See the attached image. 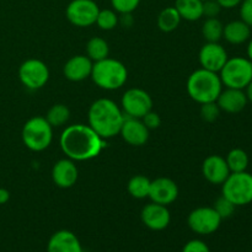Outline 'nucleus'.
Segmentation results:
<instances>
[{"label": "nucleus", "mask_w": 252, "mask_h": 252, "mask_svg": "<svg viewBox=\"0 0 252 252\" xmlns=\"http://www.w3.org/2000/svg\"><path fill=\"white\" fill-rule=\"evenodd\" d=\"M59 145L66 158L73 161H88L98 157L107 143L90 126L79 123L69 126L62 132Z\"/></svg>", "instance_id": "nucleus-1"}, {"label": "nucleus", "mask_w": 252, "mask_h": 252, "mask_svg": "<svg viewBox=\"0 0 252 252\" xmlns=\"http://www.w3.org/2000/svg\"><path fill=\"white\" fill-rule=\"evenodd\" d=\"M122 108L110 98H98L91 103L88 112V125L103 139L120 134L125 121Z\"/></svg>", "instance_id": "nucleus-2"}, {"label": "nucleus", "mask_w": 252, "mask_h": 252, "mask_svg": "<svg viewBox=\"0 0 252 252\" xmlns=\"http://www.w3.org/2000/svg\"><path fill=\"white\" fill-rule=\"evenodd\" d=\"M187 93L197 103L216 102L223 90V83L218 73L197 69L187 79Z\"/></svg>", "instance_id": "nucleus-3"}, {"label": "nucleus", "mask_w": 252, "mask_h": 252, "mask_svg": "<svg viewBox=\"0 0 252 252\" xmlns=\"http://www.w3.org/2000/svg\"><path fill=\"white\" fill-rule=\"evenodd\" d=\"M90 78L100 89L113 91L125 85L128 79V70L122 62L107 57L94 63Z\"/></svg>", "instance_id": "nucleus-4"}, {"label": "nucleus", "mask_w": 252, "mask_h": 252, "mask_svg": "<svg viewBox=\"0 0 252 252\" xmlns=\"http://www.w3.org/2000/svg\"><path fill=\"white\" fill-rule=\"evenodd\" d=\"M21 138L27 149L37 153L43 152L53 140V127L46 117L34 116L24 125Z\"/></svg>", "instance_id": "nucleus-5"}, {"label": "nucleus", "mask_w": 252, "mask_h": 252, "mask_svg": "<svg viewBox=\"0 0 252 252\" xmlns=\"http://www.w3.org/2000/svg\"><path fill=\"white\" fill-rule=\"evenodd\" d=\"M218 74L223 86L245 90L252 81V62L245 57H233L226 61Z\"/></svg>", "instance_id": "nucleus-6"}, {"label": "nucleus", "mask_w": 252, "mask_h": 252, "mask_svg": "<svg viewBox=\"0 0 252 252\" xmlns=\"http://www.w3.org/2000/svg\"><path fill=\"white\" fill-rule=\"evenodd\" d=\"M221 186V196L228 198L235 207L248 206L252 202V174L250 172H231Z\"/></svg>", "instance_id": "nucleus-7"}, {"label": "nucleus", "mask_w": 252, "mask_h": 252, "mask_svg": "<svg viewBox=\"0 0 252 252\" xmlns=\"http://www.w3.org/2000/svg\"><path fill=\"white\" fill-rule=\"evenodd\" d=\"M121 108L127 117L142 118L153 110V98L143 89H128L121 98Z\"/></svg>", "instance_id": "nucleus-8"}, {"label": "nucleus", "mask_w": 252, "mask_h": 252, "mask_svg": "<svg viewBox=\"0 0 252 252\" xmlns=\"http://www.w3.org/2000/svg\"><path fill=\"white\" fill-rule=\"evenodd\" d=\"M221 220L223 219L213 207H198L189 214L187 224L198 235H211L218 230Z\"/></svg>", "instance_id": "nucleus-9"}, {"label": "nucleus", "mask_w": 252, "mask_h": 252, "mask_svg": "<svg viewBox=\"0 0 252 252\" xmlns=\"http://www.w3.org/2000/svg\"><path fill=\"white\" fill-rule=\"evenodd\" d=\"M19 79L25 88L38 90L49 80V69L44 62L39 59H27L20 65Z\"/></svg>", "instance_id": "nucleus-10"}, {"label": "nucleus", "mask_w": 252, "mask_h": 252, "mask_svg": "<svg viewBox=\"0 0 252 252\" xmlns=\"http://www.w3.org/2000/svg\"><path fill=\"white\" fill-rule=\"evenodd\" d=\"M100 7L94 0H71L65 10L68 21L76 27L95 25Z\"/></svg>", "instance_id": "nucleus-11"}, {"label": "nucleus", "mask_w": 252, "mask_h": 252, "mask_svg": "<svg viewBox=\"0 0 252 252\" xmlns=\"http://www.w3.org/2000/svg\"><path fill=\"white\" fill-rule=\"evenodd\" d=\"M198 59L202 68L219 73L229 57L225 48L219 42H207L199 51Z\"/></svg>", "instance_id": "nucleus-12"}, {"label": "nucleus", "mask_w": 252, "mask_h": 252, "mask_svg": "<svg viewBox=\"0 0 252 252\" xmlns=\"http://www.w3.org/2000/svg\"><path fill=\"white\" fill-rule=\"evenodd\" d=\"M140 219L143 224L150 230L161 231L169 226L171 221V214L166 206L152 202L143 207L140 212Z\"/></svg>", "instance_id": "nucleus-13"}, {"label": "nucleus", "mask_w": 252, "mask_h": 252, "mask_svg": "<svg viewBox=\"0 0 252 252\" xmlns=\"http://www.w3.org/2000/svg\"><path fill=\"white\" fill-rule=\"evenodd\" d=\"M179 197V186L169 177H158L150 184L149 198L152 202L162 206L174 203Z\"/></svg>", "instance_id": "nucleus-14"}, {"label": "nucleus", "mask_w": 252, "mask_h": 252, "mask_svg": "<svg viewBox=\"0 0 252 252\" xmlns=\"http://www.w3.org/2000/svg\"><path fill=\"white\" fill-rule=\"evenodd\" d=\"M149 132L150 130L145 127L140 118L126 116L120 134L127 144L132 145V147H142L149 139Z\"/></svg>", "instance_id": "nucleus-15"}, {"label": "nucleus", "mask_w": 252, "mask_h": 252, "mask_svg": "<svg viewBox=\"0 0 252 252\" xmlns=\"http://www.w3.org/2000/svg\"><path fill=\"white\" fill-rule=\"evenodd\" d=\"M79 177V170L75 161L66 158L61 159L52 167V180L59 189H70L76 184Z\"/></svg>", "instance_id": "nucleus-16"}, {"label": "nucleus", "mask_w": 252, "mask_h": 252, "mask_svg": "<svg viewBox=\"0 0 252 252\" xmlns=\"http://www.w3.org/2000/svg\"><path fill=\"white\" fill-rule=\"evenodd\" d=\"M202 174L204 179L212 185H223L231 174L225 158L220 155H209L202 164Z\"/></svg>", "instance_id": "nucleus-17"}, {"label": "nucleus", "mask_w": 252, "mask_h": 252, "mask_svg": "<svg viewBox=\"0 0 252 252\" xmlns=\"http://www.w3.org/2000/svg\"><path fill=\"white\" fill-rule=\"evenodd\" d=\"M93 65L94 62L88 56L78 54L66 61V63L64 64L63 74L69 81L79 83L90 78Z\"/></svg>", "instance_id": "nucleus-18"}, {"label": "nucleus", "mask_w": 252, "mask_h": 252, "mask_svg": "<svg viewBox=\"0 0 252 252\" xmlns=\"http://www.w3.org/2000/svg\"><path fill=\"white\" fill-rule=\"evenodd\" d=\"M47 252H84L80 240L70 230L56 231L47 243Z\"/></svg>", "instance_id": "nucleus-19"}, {"label": "nucleus", "mask_w": 252, "mask_h": 252, "mask_svg": "<svg viewBox=\"0 0 252 252\" xmlns=\"http://www.w3.org/2000/svg\"><path fill=\"white\" fill-rule=\"evenodd\" d=\"M216 102L218 103L220 111L226 113H239L246 107L249 101L244 90L225 88L221 90Z\"/></svg>", "instance_id": "nucleus-20"}, {"label": "nucleus", "mask_w": 252, "mask_h": 252, "mask_svg": "<svg viewBox=\"0 0 252 252\" xmlns=\"http://www.w3.org/2000/svg\"><path fill=\"white\" fill-rule=\"evenodd\" d=\"M223 37L230 44H243L251 38V27L243 20H234L224 26Z\"/></svg>", "instance_id": "nucleus-21"}, {"label": "nucleus", "mask_w": 252, "mask_h": 252, "mask_svg": "<svg viewBox=\"0 0 252 252\" xmlns=\"http://www.w3.org/2000/svg\"><path fill=\"white\" fill-rule=\"evenodd\" d=\"M175 9L182 20L198 21L203 17V1L202 0H176Z\"/></svg>", "instance_id": "nucleus-22"}, {"label": "nucleus", "mask_w": 252, "mask_h": 252, "mask_svg": "<svg viewBox=\"0 0 252 252\" xmlns=\"http://www.w3.org/2000/svg\"><path fill=\"white\" fill-rule=\"evenodd\" d=\"M181 20V16L175 6H167L162 9L158 16V27L162 32H172L179 27Z\"/></svg>", "instance_id": "nucleus-23"}, {"label": "nucleus", "mask_w": 252, "mask_h": 252, "mask_svg": "<svg viewBox=\"0 0 252 252\" xmlns=\"http://www.w3.org/2000/svg\"><path fill=\"white\" fill-rule=\"evenodd\" d=\"M110 54V47L102 37H93L86 43V56L95 63L106 59Z\"/></svg>", "instance_id": "nucleus-24"}, {"label": "nucleus", "mask_w": 252, "mask_h": 252, "mask_svg": "<svg viewBox=\"0 0 252 252\" xmlns=\"http://www.w3.org/2000/svg\"><path fill=\"white\" fill-rule=\"evenodd\" d=\"M150 184L152 181L144 175H135V176L130 177V180L128 181L127 191L133 198L144 199L149 197Z\"/></svg>", "instance_id": "nucleus-25"}, {"label": "nucleus", "mask_w": 252, "mask_h": 252, "mask_svg": "<svg viewBox=\"0 0 252 252\" xmlns=\"http://www.w3.org/2000/svg\"><path fill=\"white\" fill-rule=\"evenodd\" d=\"M230 172H243L248 170L249 166V155L245 150L240 148L230 150L225 158Z\"/></svg>", "instance_id": "nucleus-26"}, {"label": "nucleus", "mask_w": 252, "mask_h": 252, "mask_svg": "<svg viewBox=\"0 0 252 252\" xmlns=\"http://www.w3.org/2000/svg\"><path fill=\"white\" fill-rule=\"evenodd\" d=\"M70 118V110L64 103H56L48 110L46 120L53 128L63 127Z\"/></svg>", "instance_id": "nucleus-27"}, {"label": "nucleus", "mask_w": 252, "mask_h": 252, "mask_svg": "<svg viewBox=\"0 0 252 252\" xmlns=\"http://www.w3.org/2000/svg\"><path fill=\"white\" fill-rule=\"evenodd\" d=\"M224 25L218 17L206 19L202 26V34L207 42H219L223 38Z\"/></svg>", "instance_id": "nucleus-28"}, {"label": "nucleus", "mask_w": 252, "mask_h": 252, "mask_svg": "<svg viewBox=\"0 0 252 252\" xmlns=\"http://www.w3.org/2000/svg\"><path fill=\"white\" fill-rule=\"evenodd\" d=\"M95 24L103 31H111L118 25V14L113 9H100Z\"/></svg>", "instance_id": "nucleus-29"}, {"label": "nucleus", "mask_w": 252, "mask_h": 252, "mask_svg": "<svg viewBox=\"0 0 252 252\" xmlns=\"http://www.w3.org/2000/svg\"><path fill=\"white\" fill-rule=\"evenodd\" d=\"M220 108H219L217 102H207L202 103L201 110H199V115H201L202 120L206 122H216L220 116Z\"/></svg>", "instance_id": "nucleus-30"}, {"label": "nucleus", "mask_w": 252, "mask_h": 252, "mask_svg": "<svg viewBox=\"0 0 252 252\" xmlns=\"http://www.w3.org/2000/svg\"><path fill=\"white\" fill-rule=\"evenodd\" d=\"M213 208L216 209V212L220 216L221 219H226V218H230V217L233 216L236 207L234 206L228 198H225L224 196H220L216 201Z\"/></svg>", "instance_id": "nucleus-31"}, {"label": "nucleus", "mask_w": 252, "mask_h": 252, "mask_svg": "<svg viewBox=\"0 0 252 252\" xmlns=\"http://www.w3.org/2000/svg\"><path fill=\"white\" fill-rule=\"evenodd\" d=\"M140 4V0H111L112 9L117 14H127L133 12Z\"/></svg>", "instance_id": "nucleus-32"}, {"label": "nucleus", "mask_w": 252, "mask_h": 252, "mask_svg": "<svg viewBox=\"0 0 252 252\" xmlns=\"http://www.w3.org/2000/svg\"><path fill=\"white\" fill-rule=\"evenodd\" d=\"M221 9L223 7L219 5L217 0H206V1H203V16H206L207 19H209V17H218Z\"/></svg>", "instance_id": "nucleus-33"}, {"label": "nucleus", "mask_w": 252, "mask_h": 252, "mask_svg": "<svg viewBox=\"0 0 252 252\" xmlns=\"http://www.w3.org/2000/svg\"><path fill=\"white\" fill-rule=\"evenodd\" d=\"M140 120L143 121V123L145 125V127L149 130L152 129H158V128L161 126V118H160L159 113L154 112V111H149L145 116H143Z\"/></svg>", "instance_id": "nucleus-34"}, {"label": "nucleus", "mask_w": 252, "mask_h": 252, "mask_svg": "<svg viewBox=\"0 0 252 252\" xmlns=\"http://www.w3.org/2000/svg\"><path fill=\"white\" fill-rule=\"evenodd\" d=\"M181 252H211V249H209V246L204 241L194 239V240H191L187 244H185Z\"/></svg>", "instance_id": "nucleus-35"}, {"label": "nucleus", "mask_w": 252, "mask_h": 252, "mask_svg": "<svg viewBox=\"0 0 252 252\" xmlns=\"http://www.w3.org/2000/svg\"><path fill=\"white\" fill-rule=\"evenodd\" d=\"M239 6H240L241 20L252 27V0H243Z\"/></svg>", "instance_id": "nucleus-36"}, {"label": "nucleus", "mask_w": 252, "mask_h": 252, "mask_svg": "<svg viewBox=\"0 0 252 252\" xmlns=\"http://www.w3.org/2000/svg\"><path fill=\"white\" fill-rule=\"evenodd\" d=\"M118 24L122 25L126 29H129L134 24V19L132 16V12H127V14H120L118 16Z\"/></svg>", "instance_id": "nucleus-37"}, {"label": "nucleus", "mask_w": 252, "mask_h": 252, "mask_svg": "<svg viewBox=\"0 0 252 252\" xmlns=\"http://www.w3.org/2000/svg\"><path fill=\"white\" fill-rule=\"evenodd\" d=\"M217 1L223 9H233V7L239 6L243 0H217Z\"/></svg>", "instance_id": "nucleus-38"}, {"label": "nucleus", "mask_w": 252, "mask_h": 252, "mask_svg": "<svg viewBox=\"0 0 252 252\" xmlns=\"http://www.w3.org/2000/svg\"><path fill=\"white\" fill-rule=\"evenodd\" d=\"M10 199V192L6 189H0V206L7 203Z\"/></svg>", "instance_id": "nucleus-39"}, {"label": "nucleus", "mask_w": 252, "mask_h": 252, "mask_svg": "<svg viewBox=\"0 0 252 252\" xmlns=\"http://www.w3.org/2000/svg\"><path fill=\"white\" fill-rule=\"evenodd\" d=\"M246 90V96H248V101H250L252 103V81L248 85V88L245 89Z\"/></svg>", "instance_id": "nucleus-40"}, {"label": "nucleus", "mask_w": 252, "mask_h": 252, "mask_svg": "<svg viewBox=\"0 0 252 252\" xmlns=\"http://www.w3.org/2000/svg\"><path fill=\"white\" fill-rule=\"evenodd\" d=\"M246 52H248V58L252 62V38L249 39V44H248V49H246Z\"/></svg>", "instance_id": "nucleus-41"}, {"label": "nucleus", "mask_w": 252, "mask_h": 252, "mask_svg": "<svg viewBox=\"0 0 252 252\" xmlns=\"http://www.w3.org/2000/svg\"><path fill=\"white\" fill-rule=\"evenodd\" d=\"M202 1H206V0H202Z\"/></svg>", "instance_id": "nucleus-42"}]
</instances>
